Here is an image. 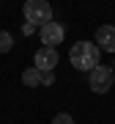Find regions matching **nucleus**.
Returning a JSON list of instances; mask_svg holds the SVG:
<instances>
[{
	"instance_id": "1",
	"label": "nucleus",
	"mask_w": 115,
	"mask_h": 124,
	"mask_svg": "<svg viewBox=\"0 0 115 124\" xmlns=\"http://www.w3.org/2000/svg\"><path fill=\"white\" fill-rule=\"evenodd\" d=\"M69 61L77 72H90L93 66L102 63V50L96 47V41H77L69 50Z\"/></svg>"
},
{
	"instance_id": "2",
	"label": "nucleus",
	"mask_w": 115,
	"mask_h": 124,
	"mask_svg": "<svg viewBox=\"0 0 115 124\" xmlns=\"http://www.w3.org/2000/svg\"><path fill=\"white\" fill-rule=\"evenodd\" d=\"M115 83V69L112 66H104V63H99V66H93L88 72V85L93 94H107L112 88Z\"/></svg>"
},
{
	"instance_id": "3",
	"label": "nucleus",
	"mask_w": 115,
	"mask_h": 124,
	"mask_svg": "<svg viewBox=\"0 0 115 124\" xmlns=\"http://www.w3.org/2000/svg\"><path fill=\"white\" fill-rule=\"evenodd\" d=\"M22 14H25V19L30 25H47L49 19H52V6L47 3V0H25V6H22Z\"/></svg>"
},
{
	"instance_id": "4",
	"label": "nucleus",
	"mask_w": 115,
	"mask_h": 124,
	"mask_svg": "<svg viewBox=\"0 0 115 124\" xmlns=\"http://www.w3.org/2000/svg\"><path fill=\"white\" fill-rule=\"evenodd\" d=\"M63 36H66V28H63L60 22H55V19H49L47 25L38 28V39H41L44 47H60Z\"/></svg>"
},
{
	"instance_id": "5",
	"label": "nucleus",
	"mask_w": 115,
	"mask_h": 124,
	"mask_svg": "<svg viewBox=\"0 0 115 124\" xmlns=\"http://www.w3.org/2000/svg\"><path fill=\"white\" fill-rule=\"evenodd\" d=\"M58 61H60V55H58V47H38L33 55V66L38 72H55Z\"/></svg>"
},
{
	"instance_id": "6",
	"label": "nucleus",
	"mask_w": 115,
	"mask_h": 124,
	"mask_svg": "<svg viewBox=\"0 0 115 124\" xmlns=\"http://www.w3.org/2000/svg\"><path fill=\"white\" fill-rule=\"evenodd\" d=\"M96 47L102 53H115V28L112 25H102L96 31Z\"/></svg>"
},
{
	"instance_id": "7",
	"label": "nucleus",
	"mask_w": 115,
	"mask_h": 124,
	"mask_svg": "<svg viewBox=\"0 0 115 124\" xmlns=\"http://www.w3.org/2000/svg\"><path fill=\"white\" fill-rule=\"evenodd\" d=\"M22 83L27 85V88H36V85H41V72L36 69V66L25 69V72H22Z\"/></svg>"
},
{
	"instance_id": "8",
	"label": "nucleus",
	"mask_w": 115,
	"mask_h": 124,
	"mask_svg": "<svg viewBox=\"0 0 115 124\" xmlns=\"http://www.w3.org/2000/svg\"><path fill=\"white\" fill-rule=\"evenodd\" d=\"M11 50H14V36L8 31H0V55L11 53Z\"/></svg>"
},
{
	"instance_id": "9",
	"label": "nucleus",
	"mask_w": 115,
	"mask_h": 124,
	"mask_svg": "<svg viewBox=\"0 0 115 124\" xmlns=\"http://www.w3.org/2000/svg\"><path fill=\"white\" fill-rule=\"evenodd\" d=\"M52 124H74V119H71L69 113H58L55 119H52Z\"/></svg>"
},
{
	"instance_id": "10",
	"label": "nucleus",
	"mask_w": 115,
	"mask_h": 124,
	"mask_svg": "<svg viewBox=\"0 0 115 124\" xmlns=\"http://www.w3.org/2000/svg\"><path fill=\"white\" fill-rule=\"evenodd\" d=\"M55 83V72H41V85H52Z\"/></svg>"
}]
</instances>
